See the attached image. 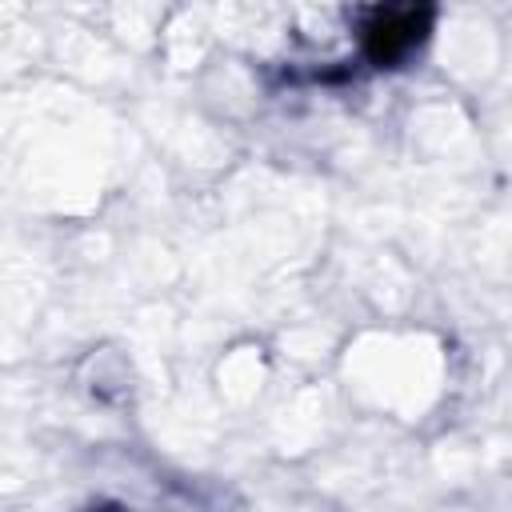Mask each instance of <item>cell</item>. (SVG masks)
Segmentation results:
<instances>
[{
  "instance_id": "cell-1",
  "label": "cell",
  "mask_w": 512,
  "mask_h": 512,
  "mask_svg": "<svg viewBox=\"0 0 512 512\" xmlns=\"http://www.w3.org/2000/svg\"><path fill=\"white\" fill-rule=\"evenodd\" d=\"M436 12L432 8H416V4H388V8H372L360 24V44L364 56L376 68H396L404 56H412L424 36L432 32Z\"/></svg>"
}]
</instances>
